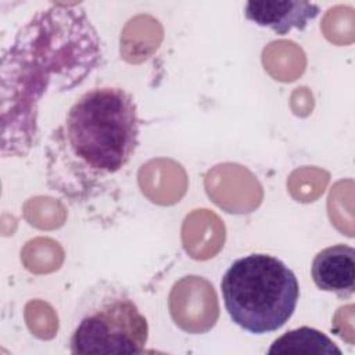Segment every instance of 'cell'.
I'll return each instance as SVG.
<instances>
[{
  "label": "cell",
  "instance_id": "52a82bcc",
  "mask_svg": "<svg viewBox=\"0 0 355 355\" xmlns=\"http://www.w3.org/2000/svg\"><path fill=\"white\" fill-rule=\"evenodd\" d=\"M268 354H304V355H343L341 349L322 331L302 326L276 338Z\"/></svg>",
  "mask_w": 355,
  "mask_h": 355
},
{
  "label": "cell",
  "instance_id": "3957f363",
  "mask_svg": "<svg viewBox=\"0 0 355 355\" xmlns=\"http://www.w3.org/2000/svg\"><path fill=\"white\" fill-rule=\"evenodd\" d=\"M220 293L230 319L251 334L283 327L300 298L294 272L269 254H250L236 259L220 280Z\"/></svg>",
  "mask_w": 355,
  "mask_h": 355
},
{
  "label": "cell",
  "instance_id": "6da1fadb",
  "mask_svg": "<svg viewBox=\"0 0 355 355\" xmlns=\"http://www.w3.org/2000/svg\"><path fill=\"white\" fill-rule=\"evenodd\" d=\"M98 35L78 4H50L17 33L1 58L3 157L36 141L37 105L50 87L69 90L101 60Z\"/></svg>",
  "mask_w": 355,
  "mask_h": 355
},
{
  "label": "cell",
  "instance_id": "8992f818",
  "mask_svg": "<svg viewBox=\"0 0 355 355\" xmlns=\"http://www.w3.org/2000/svg\"><path fill=\"white\" fill-rule=\"evenodd\" d=\"M319 12L318 4L297 0L248 1L244 6V15L248 21L269 28L277 35H287L293 29H305Z\"/></svg>",
  "mask_w": 355,
  "mask_h": 355
},
{
  "label": "cell",
  "instance_id": "277c9868",
  "mask_svg": "<svg viewBox=\"0 0 355 355\" xmlns=\"http://www.w3.org/2000/svg\"><path fill=\"white\" fill-rule=\"evenodd\" d=\"M148 322L129 290L100 279L80 294L69 337L71 354H143Z\"/></svg>",
  "mask_w": 355,
  "mask_h": 355
},
{
  "label": "cell",
  "instance_id": "7a4b0ae2",
  "mask_svg": "<svg viewBox=\"0 0 355 355\" xmlns=\"http://www.w3.org/2000/svg\"><path fill=\"white\" fill-rule=\"evenodd\" d=\"M140 137L133 96L119 86L85 92L53 129L44 147L49 187L75 205H87L115 189Z\"/></svg>",
  "mask_w": 355,
  "mask_h": 355
},
{
  "label": "cell",
  "instance_id": "5b68a950",
  "mask_svg": "<svg viewBox=\"0 0 355 355\" xmlns=\"http://www.w3.org/2000/svg\"><path fill=\"white\" fill-rule=\"evenodd\" d=\"M311 275L319 290L351 298L355 291V250L347 244L323 248L312 261Z\"/></svg>",
  "mask_w": 355,
  "mask_h": 355
}]
</instances>
